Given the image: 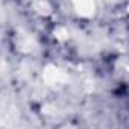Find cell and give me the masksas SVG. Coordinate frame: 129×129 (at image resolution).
I'll list each match as a JSON object with an SVG mask.
<instances>
[{
	"label": "cell",
	"mask_w": 129,
	"mask_h": 129,
	"mask_svg": "<svg viewBox=\"0 0 129 129\" xmlns=\"http://www.w3.org/2000/svg\"><path fill=\"white\" fill-rule=\"evenodd\" d=\"M44 81L49 85H56V84L61 85L67 81V75L55 66H47V69L44 72Z\"/></svg>",
	"instance_id": "obj_1"
},
{
	"label": "cell",
	"mask_w": 129,
	"mask_h": 129,
	"mask_svg": "<svg viewBox=\"0 0 129 129\" xmlns=\"http://www.w3.org/2000/svg\"><path fill=\"white\" fill-rule=\"evenodd\" d=\"M76 12L82 17H91L94 14V5L90 2H81V3H75Z\"/></svg>",
	"instance_id": "obj_2"
}]
</instances>
